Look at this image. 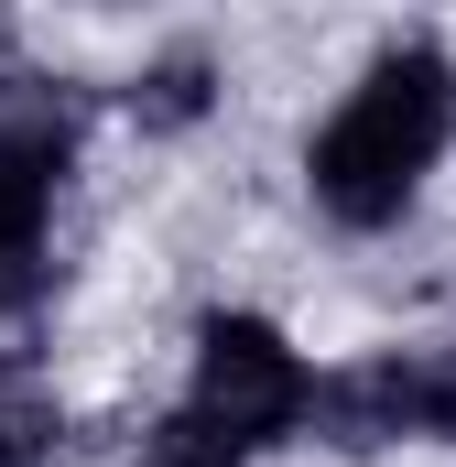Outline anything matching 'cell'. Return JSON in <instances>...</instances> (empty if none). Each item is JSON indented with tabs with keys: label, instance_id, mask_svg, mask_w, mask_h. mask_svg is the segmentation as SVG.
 Returning <instances> with one entry per match:
<instances>
[{
	"label": "cell",
	"instance_id": "7",
	"mask_svg": "<svg viewBox=\"0 0 456 467\" xmlns=\"http://www.w3.org/2000/svg\"><path fill=\"white\" fill-rule=\"evenodd\" d=\"M0 467H55V402L33 380H0Z\"/></svg>",
	"mask_w": 456,
	"mask_h": 467
},
{
	"label": "cell",
	"instance_id": "2",
	"mask_svg": "<svg viewBox=\"0 0 456 467\" xmlns=\"http://www.w3.org/2000/svg\"><path fill=\"white\" fill-rule=\"evenodd\" d=\"M305 358L283 348V327H261V316H207L196 327V424H218L228 446L250 457V446H272V435H294L305 424Z\"/></svg>",
	"mask_w": 456,
	"mask_h": 467
},
{
	"label": "cell",
	"instance_id": "5",
	"mask_svg": "<svg viewBox=\"0 0 456 467\" xmlns=\"http://www.w3.org/2000/svg\"><path fill=\"white\" fill-rule=\"evenodd\" d=\"M402 435H435V446H456V337H446V348H413V358H402Z\"/></svg>",
	"mask_w": 456,
	"mask_h": 467
},
{
	"label": "cell",
	"instance_id": "4",
	"mask_svg": "<svg viewBox=\"0 0 456 467\" xmlns=\"http://www.w3.org/2000/svg\"><path fill=\"white\" fill-rule=\"evenodd\" d=\"M305 413H316V435L347 446V457L402 446V358H358V369H337V380H316Z\"/></svg>",
	"mask_w": 456,
	"mask_h": 467
},
{
	"label": "cell",
	"instance_id": "8",
	"mask_svg": "<svg viewBox=\"0 0 456 467\" xmlns=\"http://www.w3.org/2000/svg\"><path fill=\"white\" fill-rule=\"evenodd\" d=\"M141 467H239V446H228L218 424H196V413H163L141 435Z\"/></svg>",
	"mask_w": 456,
	"mask_h": 467
},
{
	"label": "cell",
	"instance_id": "3",
	"mask_svg": "<svg viewBox=\"0 0 456 467\" xmlns=\"http://www.w3.org/2000/svg\"><path fill=\"white\" fill-rule=\"evenodd\" d=\"M55 174L44 152H11L0 141V316H22L44 294V218H55Z\"/></svg>",
	"mask_w": 456,
	"mask_h": 467
},
{
	"label": "cell",
	"instance_id": "6",
	"mask_svg": "<svg viewBox=\"0 0 456 467\" xmlns=\"http://www.w3.org/2000/svg\"><path fill=\"white\" fill-rule=\"evenodd\" d=\"M130 109L152 119V130H185V119H207V55H163V66L130 88Z\"/></svg>",
	"mask_w": 456,
	"mask_h": 467
},
{
	"label": "cell",
	"instance_id": "1",
	"mask_svg": "<svg viewBox=\"0 0 456 467\" xmlns=\"http://www.w3.org/2000/svg\"><path fill=\"white\" fill-rule=\"evenodd\" d=\"M446 119H456V66L435 44H391L347 88V109L316 130V163H305L316 174V207L337 229H391L413 207L424 163L446 152Z\"/></svg>",
	"mask_w": 456,
	"mask_h": 467
}]
</instances>
